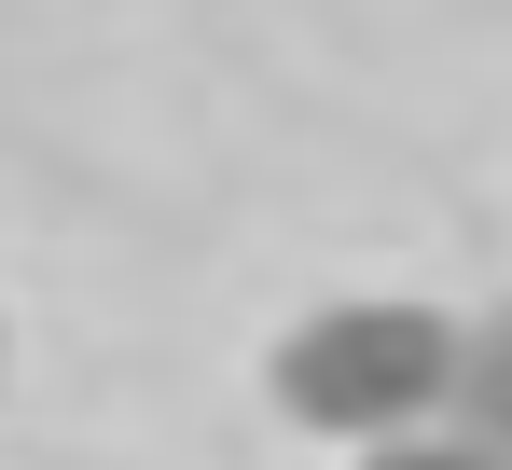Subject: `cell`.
<instances>
[{
  "label": "cell",
  "mask_w": 512,
  "mask_h": 470,
  "mask_svg": "<svg viewBox=\"0 0 512 470\" xmlns=\"http://www.w3.org/2000/svg\"><path fill=\"white\" fill-rule=\"evenodd\" d=\"M457 374H471V332L443 305H402V291H333L263 360L277 415L319 429V443H402V429H429L457 401Z\"/></svg>",
  "instance_id": "obj_1"
},
{
  "label": "cell",
  "mask_w": 512,
  "mask_h": 470,
  "mask_svg": "<svg viewBox=\"0 0 512 470\" xmlns=\"http://www.w3.org/2000/svg\"><path fill=\"white\" fill-rule=\"evenodd\" d=\"M457 429H485L512 457V318L499 332H471V374H457Z\"/></svg>",
  "instance_id": "obj_2"
},
{
  "label": "cell",
  "mask_w": 512,
  "mask_h": 470,
  "mask_svg": "<svg viewBox=\"0 0 512 470\" xmlns=\"http://www.w3.org/2000/svg\"><path fill=\"white\" fill-rule=\"evenodd\" d=\"M360 470H512L485 429H402V443H360Z\"/></svg>",
  "instance_id": "obj_3"
}]
</instances>
